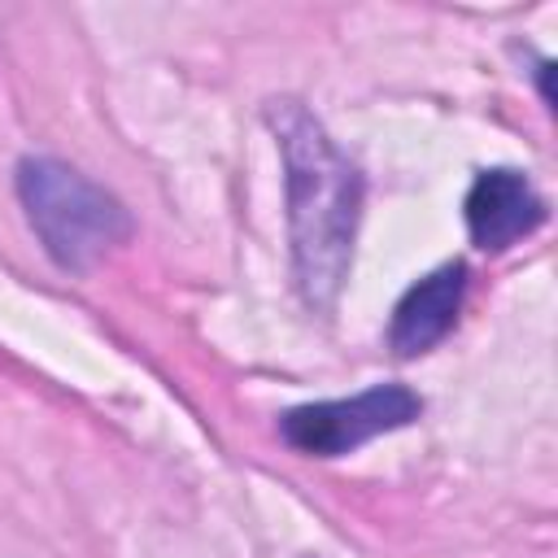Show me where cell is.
Wrapping results in <instances>:
<instances>
[{
    "instance_id": "2",
    "label": "cell",
    "mask_w": 558,
    "mask_h": 558,
    "mask_svg": "<svg viewBox=\"0 0 558 558\" xmlns=\"http://www.w3.org/2000/svg\"><path fill=\"white\" fill-rule=\"evenodd\" d=\"M17 196L48 257L65 270L96 266L113 244L131 235V218L118 196H109L87 174L52 157H26L17 166Z\"/></svg>"
},
{
    "instance_id": "3",
    "label": "cell",
    "mask_w": 558,
    "mask_h": 558,
    "mask_svg": "<svg viewBox=\"0 0 558 558\" xmlns=\"http://www.w3.org/2000/svg\"><path fill=\"white\" fill-rule=\"evenodd\" d=\"M423 414L418 392H410L405 384H375L357 397H340V401H310V405H292L279 418V436L310 458H340L384 432H397L405 423H414Z\"/></svg>"
},
{
    "instance_id": "1",
    "label": "cell",
    "mask_w": 558,
    "mask_h": 558,
    "mask_svg": "<svg viewBox=\"0 0 558 558\" xmlns=\"http://www.w3.org/2000/svg\"><path fill=\"white\" fill-rule=\"evenodd\" d=\"M266 122L283 153L296 288L314 310H327L353 262L362 174L301 100H270Z\"/></svg>"
},
{
    "instance_id": "5",
    "label": "cell",
    "mask_w": 558,
    "mask_h": 558,
    "mask_svg": "<svg viewBox=\"0 0 558 558\" xmlns=\"http://www.w3.org/2000/svg\"><path fill=\"white\" fill-rule=\"evenodd\" d=\"M462 292H466V266L462 262H445L432 275H423L418 283L405 288V296L392 310L388 323V344L401 357L427 353L432 344H440L462 310Z\"/></svg>"
},
{
    "instance_id": "4",
    "label": "cell",
    "mask_w": 558,
    "mask_h": 558,
    "mask_svg": "<svg viewBox=\"0 0 558 558\" xmlns=\"http://www.w3.org/2000/svg\"><path fill=\"white\" fill-rule=\"evenodd\" d=\"M466 231L484 253H501L545 222V201L519 170H480L466 192Z\"/></svg>"
}]
</instances>
